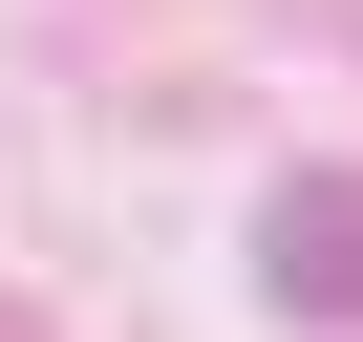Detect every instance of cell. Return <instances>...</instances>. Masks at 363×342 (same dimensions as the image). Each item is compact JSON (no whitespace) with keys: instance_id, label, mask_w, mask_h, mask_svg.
<instances>
[{"instance_id":"obj_1","label":"cell","mask_w":363,"mask_h":342,"mask_svg":"<svg viewBox=\"0 0 363 342\" xmlns=\"http://www.w3.org/2000/svg\"><path fill=\"white\" fill-rule=\"evenodd\" d=\"M257 278H278L299 321H363V193H342V171H299V193L257 214Z\"/></svg>"}]
</instances>
